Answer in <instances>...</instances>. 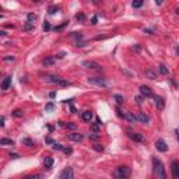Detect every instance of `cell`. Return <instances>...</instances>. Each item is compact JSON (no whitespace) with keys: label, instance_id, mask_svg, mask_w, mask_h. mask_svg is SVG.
I'll return each mask as SVG.
<instances>
[{"label":"cell","instance_id":"obj_1","mask_svg":"<svg viewBox=\"0 0 179 179\" xmlns=\"http://www.w3.org/2000/svg\"><path fill=\"white\" fill-rule=\"evenodd\" d=\"M153 162H154V168H155V174H157L158 179H166L165 166L161 162V160H158V158H153Z\"/></svg>","mask_w":179,"mask_h":179},{"label":"cell","instance_id":"obj_2","mask_svg":"<svg viewBox=\"0 0 179 179\" xmlns=\"http://www.w3.org/2000/svg\"><path fill=\"white\" fill-rule=\"evenodd\" d=\"M87 81L92 85H97V87H102V88H107L109 87V83L105 79H101V77H88Z\"/></svg>","mask_w":179,"mask_h":179},{"label":"cell","instance_id":"obj_3","mask_svg":"<svg viewBox=\"0 0 179 179\" xmlns=\"http://www.w3.org/2000/svg\"><path fill=\"white\" fill-rule=\"evenodd\" d=\"M129 175H130V168H129V166H126V165L118 166L116 171H115V176L119 178V179H122V178H127Z\"/></svg>","mask_w":179,"mask_h":179},{"label":"cell","instance_id":"obj_4","mask_svg":"<svg viewBox=\"0 0 179 179\" xmlns=\"http://www.w3.org/2000/svg\"><path fill=\"white\" fill-rule=\"evenodd\" d=\"M81 66L85 67V69H94V70H99L101 69V64L94 62V60H84V62L81 63Z\"/></svg>","mask_w":179,"mask_h":179},{"label":"cell","instance_id":"obj_5","mask_svg":"<svg viewBox=\"0 0 179 179\" xmlns=\"http://www.w3.org/2000/svg\"><path fill=\"white\" fill-rule=\"evenodd\" d=\"M171 174L174 179H179V161H172L171 164Z\"/></svg>","mask_w":179,"mask_h":179},{"label":"cell","instance_id":"obj_6","mask_svg":"<svg viewBox=\"0 0 179 179\" xmlns=\"http://www.w3.org/2000/svg\"><path fill=\"white\" fill-rule=\"evenodd\" d=\"M154 104H155L157 109H160V111H162V109L165 108V99L162 98V97H160V95L154 97Z\"/></svg>","mask_w":179,"mask_h":179},{"label":"cell","instance_id":"obj_7","mask_svg":"<svg viewBox=\"0 0 179 179\" xmlns=\"http://www.w3.org/2000/svg\"><path fill=\"white\" fill-rule=\"evenodd\" d=\"M155 147H157L158 151H161V153H165L166 150H168V146H166V143H165L162 139H160V140L155 141Z\"/></svg>","mask_w":179,"mask_h":179},{"label":"cell","instance_id":"obj_8","mask_svg":"<svg viewBox=\"0 0 179 179\" xmlns=\"http://www.w3.org/2000/svg\"><path fill=\"white\" fill-rule=\"evenodd\" d=\"M140 92H141V95H143V97H146V98H150V97H153L151 88L147 87V85H140Z\"/></svg>","mask_w":179,"mask_h":179},{"label":"cell","instance_id":"obj_9","mask_svg":"<svg viewBox=\"0 0 179 179\" xmlns=\"http://www.w3.org/2000/svg\"><path fill=\"white\" fill-rule=\"evenodd\" d=\"M130 139L134 141H139V143H144V136L141 133H130Z\"/></svg>","mask_w":179,"mask_h":179},{"label":"cell","instance_id":"obj_10","mask_svg":"<svg viewBox=\"0 0 179 179\" xmlns=\"http://www.w3.org/2000/svg\"><path fill=\"white\" fill-rule=\"evenodd\" d=\"M60 179H73V169L71 168H66L60 175Z\"/></svg>","mask_w":179,"mask_h":179},{"label":"cell","instance_id":"obj_11","mask_svg":"<svg viewBox=\"0 0 179 179\" xmlns=\"http://www.w3.org/2000/svg\"><path fill=\"white\" fill-rule=\"evenodd\" d=\"M67 139L71 140V141H83L84 136H83V134H80V133H71V134H69V136H67Z\"/></svg>","mask_w":179,"mask_h":179},{"label":"cell","instance_id":"obj_12","mask_svg":"<svg viewBox=\"0 0 179 179\" xmlns=\"http://www.w3.org/2000/svg\"><path fill=\"white\" fill-rule=\"evenodd\" d=\"M43 80L46 81V83H52V84H58L60 80V77H58V76H45L43 77Z\"/></svg>","mask_w":179,"mask_h":179},{"label":"cell","instance_id":"obj_13","mask_svg":"<svg viewBox=\"0 0 179 179\" xmlns=\"http://www.w3.org/2000/svg\"><path fill=\"white\" fill-rule=\"evenodd\" d=\"M55 63H56V56H48V58L42 62V64H43L45 67L52 66V64H55Z\"/></svg>","mask_w":179,"mask_h":179},{"label":"cell","instance_id":"obj_14","mask_svg":"<svg viewBox=\"0 0 179 179\" xmlns=\"http://www.w3.org/2000/svg\"><path fill=\"white\" fill-rule=\"evenodd\" d=\"M123 119H126L130 123H134V122H137V116H134L132 112H126V113H123Z\"/></svg>","mask_w":179,"mask_h":179},{"label":"cell","instance_id":"obj_15","mask_svg":"<svg viewBox=\"0 0 179 179\" xmlns=\"http://www.w3.org/2000/svg\"><path fill=\"white\" fill-rule=\"evenodd\" d=\"M137 120H139L140 123H148V122H150V116L146 115L144 112H140L139 115H137Z\"/></svg>","mask_w":179,"mask_h":179},{"label":"cell","instance_id":"obj_16","mask_svg":"<svg viewBox=\"0 0 179 179\" xmlns=\"http://www.w3.org/2000/svg\"><path fill=\"white\" fill-rule=\"evenodd\" d=\"M10 85H11V76H7L6 79L3 80V83H2V90H3V91H6V90L10 88Z\"/></svg>","mask_w":179,"mask_h":179},{"label":"cell","instance_id":"obj_17","mask_svg":"<svg viewBox=\"0 0 179 179\" xmlns=\"http://www.w3.org/2000/svg\"><path fill=\"white\" fill-rule=\"evenodd\" d=\"M43 165L45 168H52V165H53V158L52 157H45V161H43Z\"/></svg>","mask_w":179,"mask_h":179},{"label":"cell","instance_id":"obj_18","mask_svg":"<svg viewBox=\"0 0 179 179\" xmlns=\"http://www.w3.org/2000/svg\"><path fill=\"white\" fill-rule=\"evenodd\" d=\"M92 119V112L91 111H84L83 112V120L84 122H91Z\"/></svg>","mask_w":179,"mask_h":179},{"label":"cell","instance_id":"obj_19","mask_svg":"<svg viewBox=\"0 0 179 179\" xmlns=\"http://www.w3.org/2000/svg\"><path fill=\"white\" fill-rule=\"evenodd\" d=\"M146 76H147L150 80H155L157 79V73L153 71L151 69H147V70H146Z\"/></svg>","mask_w":179,"mask_h":179},{"label":"cell","instance_id":"obj_20","mask_svg":"<svg viewBox=\"0 0 179 179\" xmlns=\"http://www.w3.org/2000/svg\"><path fill=\"white\" fill-rule=\"evenodd\" d=\"M0 144H2V146H14V141L11 139H6V137H3V139L0 140Z\"/></svg>","mask_w":179,"mask_h":179},{"label":"cell","instance_id":"obj_21","mask_svg":"<svg viewBox=\"0 0 179 179\" xmlns=\"http://www.w3.org/2000/svg\"><path fill=\"white\" fill-rule=\"evenodd\" d=\"M88 137H90V140H94V141H97V140H99V139H101V134H99V133L92 132V133H90V134H88Z\"/></svg>","mask_w":179,"mask_h":179},{"label":"cell","instance_id":"obj_22","mask_svg":"<svg viewBox=\"0 0 179 179\" xmlns=\"http://www.w3.org/2000/svg\"><path fill=\"white\" fill-rule=\"evenodd\" d=\"M158 70H160V73H161V74H164V76H166V74H168V67H166L165 66V64H160V66H158Z\"/></svg>","mask_w":179,"mask_h":179},{"label":"cell","instance_id":"obj_23","mask_svg":"<svg viewBox=\"0 0 179 179\" xmlns=\"http://www.w3.org/2000/svg\"><path fill=\"white\" fill-rule=\"evenodd\" d=\"M23 30H24V31H27V32H28V31H32V30H34V24H32V23H28V21H27L25 24H24Z\"/></svg>","mask_w":179,"mask_h":179},{"label":"cell","instance_id":"obj_24","mask_svg":"<svg viewBox=\"0 0 179 179\" xmlns=\"http://www.w3.org/2000/svg\"><path fill=\"white\" fill-rule=\"evenodd\" d=\"M36 18H38V15L34 14V13H30V14L27 15V21L28 23H32V24H34V21H35Z\"/></svg>","mask_w":179,"mask_h":179},{"label":"cell","instance_id":"obj_25","mask_svg":"<svg viewBox=\"0 0 179 179\" xmlns=\"http://www.w3.org/2000/svg\"><path fill=\"white\" fill-rule=\"evenodd\" d=\"M67 24H69V21H63L62 24H60V25H58V27H55L53 30H55V31H62V30H63L64 27H67Z\"/></svg>","mask_w":179,"mask_h":179},{"label":"cell","instance_id":"obj_26","mask_svg":"<svg viewBox=\"0 0 179 179\" xmlns=\"http://www.w3.org/2000/svg\"><path fill=\"white\" fill-rule=\"evenodd\" d=\"M21 143H23V144H25V146H28V147H32V146H34V143H32V140H31V139H23V140H21Z\"/></svg>","mask_w":179,"mask_h":179},{"label":"cell","instance_id":"obj_27","mask_svg":"<svg viewBox=\"0 0 179 179\" xmlns=\"http://www.w3.org/2000/svg\"><path fill=\"white\" fill-rule=\"evenodd\" d=\"M25 179H43V176L41 174H35V175H30V176H27Z\"/></svg>","mask_w":179,"mask_h":179},{"label":"cell","instance_id":"obj_28","mask_svg":"<svg viewBox=\"0 0 179 179\" xmlns=\"http://www.w3.org/2000/svg\"><path fill=\"white\" fill-rule=\"evenodd\" d=\"M132 6L134 7V9H139V7L143 6V0H137V2H133Z\"/></svg>","mask_w":179,"mask_h":179},{"label":"cell","instance_id":"obj_29","mask_svg":"<svg viewBox=\"0 0 179 179\" xmlns=\"http://www.w3.org/2000/svg\"><path fill=\"white\" fill-rule=\"evenodd\" d=\"M113 98L116 99V102L119 104V105H122V104H123V101H125V99H123V97H122V95H119V94H116L115 97H113Z\"/></svg>","mask_w":179,"mask_h":179},{"label":"cell","instance_id":"obj_30","mask_svg":"<svg viewBox=\"0 0 179 179\" xmlns=\"http://www.w3.org/2000/svg\"><path fill=\"white\" fill-rule=\"evenodd\" d=\"M101 126H102V125L95 123V125H92V126H91V130H92V132H95V133H98V130L101 129Z\"/></svg>","mask_w":179,"mask_h":179},{"label":"cell","instance_id":"obj_31","mask_svg":"<svg viewBox=\"0 0 179 179\" xmlns=\"http://www.w3.org/2000/svg\"><path fill=\"white\" fill-rule=\"evenodd\" d=\"M13 116L14 118H21L23 116V111H21V109H15V111L13 112Z\"/></svg>","mask_w":179,"mask_h":179},{"label":"cell","instance_id":"obj_32","mask_svg":"<svg viewBox=\"0 0 179 179\" xmlns=\"http://www.w3.org/2000/svg\"><path fill=\"white\" fill-rule=\"evenodd\" d=\"M92 147H94V150H95V151H98V153H102L104 151V147L101 144H94Z\"/></svg>","mask_w":179,"mask_h":179},{"label":"cell","instance_id":"obj_33","mask_svg":"<svg viewBox=\"0 0 179 179\" xmlns=\"http://www.w3.org/2000/svg\"><path fill=\"white\" fill-rule=\"evenodd\" d=\"M76 18H77V21H80V23H84V21H85V15H84V14H81V13H80V14H77V15H76Z\"/></svg>","mask_w":179,"mask_h":179},{"label":"cell","instance_id":"obj_34","mask_svg":"<svg viewBox=\"0 0 179 179\" xmlns=\"http://www.w3.org/2000/svg\"><path fill=\"white\" fill-rule=\"evenodd\" d=\"M58 85H60V87H67V85H70V83H69V81H66V80H60L59 83H58Z\"/></svg>","mask_w":179,"mask_h":179},{"label":"cell","instance_id":"obj_35","mask_svg":"<svg viewBox=\"0 0 179 179\" xmlns=\"http://www.w3.org/2000/svg\"><path fill=\"white\" fill-rule=\"evenodd\" d=\"M70 36H71V38H76V39H83V35H81V34H77V32H71Z\"/></svg>","mask_w":179,"mask_h":179},{"label":"cell","instance_id":"obj_36","mask_svg":"<svg viewBox=\"0 0 179 179\" xmlns=\"http://www.w3.org/2000/svg\"><path fill=\"white\" fill-rule=\"evenodd\" d=\"M58 10H59L58 6H51V7H49V14H55Z\"/></svg>","mask_w":179,"mask_h":179},{"label":"cell","instance_id":"obj_37","mask_svg":"<svg viewBox=\"0 0 179 179\" xmlns=\"http://www.w3.org/2000/svg\"><path fill=\"white\" fill-rule=\"evenodd\" d=\"M53 108H55L53 102H49V104H46V107H45V111H52Z\"/></svg>","mask_w":179,"mask_h":179},{"label":"cell","instance_id":"obj_38","mask_svg":"<svg viewBox=\"0 0 179 179\" xmlns=\"http://www.w3.org/2000/svg\"><path fill=\"white\" fill-rule=\"evenodd\" d=\"M63 148H64V147H63L62 144H58V143L53 144V150H58V151H60V150H63Z\"/></svg>","mask_w":179,"mask_h":179},{"label":"cell","instance_id":"obj_39","mask_svg":"<svg viewBox=\"0 0 179 179\" xmlns=\"http://www.w3.org/2000/svg\"><path fill=\"white\" fill-rule=\"evenodd\" d=\"M14 59H15L14 56H4V58H3V60H4V62H10V60L13 62Z\"/></svg>","mask_w":179,"mask_h":179},{"label":"cell","instance_id":"obj_40","mask_svg":"<svg viewBox=\"0 0 179 179\" xmlns=\"http://www.w3.org/2000/svg\"><path fill=\"white\" fill-rule=\"evenodd\" d=\"M43 30H45V31H49V30H51V24L48 23V21H45V24H43Z\"/></svg>","mask_w":179,"mask_h":179},{"label":"cell","instance_id":"obj_41","mask_svg":"<svg viewBox=\"0 0 179 179\" xmlns=\"http://www.w3.org/2000/svg\"><path fill=\"white\" fill-rule=\"evenodd\" d=\"M77 127V125L76 123H67V129H70V130H74Z\"/></svg>","mask_w":179,"mask_h":179},{"label":"cell","instance_id":"obj_42","mask_svg":"<svg viewBox=\"0 0 179 179\" xmlns=\"http://www.w3.org/2000/svg\"><path fill=\"white\" fill-rule=\"evenodd\" d=\"M134 101H136L139 105H141V102H143V98H141V97H136V98H134Z\"/></svg>","mask_w":179,"mask_h":179},{"label":"cell","instance_id":"obj_43","mask_svg":"<svg viewBox=\"0 0 179 179\" xmlns=\"http://www.w3.org/2000/svg\"><path fill=\"white\" fill-rule=\"evenodd\" d=\"M10 157L13 158V160H17V158H20V155H18L17 153H13V154H10Z\"/></svg>","mask_w":179,"mask_h":179},{"label":"cell","instance_id":"obj_44","mask_svg":"<svg viewBox=\"0 0 179 179\" xmlns=\"http://www.w3.org/2000/svg\"><path fill=\"white\" fill-rule=\"evenodd\" d=\"M97 21H98V17H97V15H94V17L91 18V24H97Z\"/></svg>","mask_w":179,"mask_h":179},{"label":"cell","instance_id":"obj_45","mask_svg":"<svg viewBox=\"0 0 179 179\" xmlns=\"http://www.w3.org/2000/svg\"><path fill=\"white\" fill-rule=\"evenodd\" d=\"M116 112H118V115H119L120 118H123V112H122V111H120L119 108H116Z\"/></svg>","mask_w":179,"mask_h":179},{"label":"cell","instance_id":"obj_46","mask_svg":"<svg viewBox=\"0 0 179 179\" xmlns=\"http://www.w3.org/2000/svg\"><path fill=\"white\" fill-rule=\"evenodd\" d=\"M63 151L66 153V154H71V148H66V147H64V148H63Z\"/></svg>","mask_w":179,"mask_h":179},{"label":"cell","instance_id":"obj_47","mask_svg":"<svg viewBox=\"0 0 179 179\" xmlns=\"http://www.w3.org/2000/svg\"><path fill=\"white\" fill-rule=\"evenodd\" d=\"M49 97H51L52 99H53L55 97H56V92H55V91H52V92H49Z\"/></svg>","mask_w":179,"mask_h":179},{"label":"cell","instance_id":"obj_48","mask_svg":"<svg viewBox=\"0 0 179 179\" xmlns=\"http://www.w3.org/2000/svg\"><path fill=\"white\" fill-rule=\"evenodd\" d=\"M46 143H49V144H55V143H53V140H52L51 137H48V139H46Z\"/></svg>","mask_w":179,"mask_h":179},{"label":"cell","instance_id":"obj_49","mask_svg":"<svg viewBox=\"0 0 179 179\" xmlns=\"http://www.w3.org/2000/svg\"><path fill=\"white\" fill-rule=\"evenodd\" d=\"M64 55H66L64 52H62V53H59V55H58V59H62V58H64Z\"/></svg>","mask_w":179,"mask_h":179},{"label":"cell","instance_id":"obj_50","mask_svg":"<svg viewBox=\"0 0 179 179\" xmlns=\"http://www.w3.org/2000/svg\"><path fill=\"white\" fill-rule=\"evenodd\" d=\"M70 111H71L73 113H76V112H77V111H76V108L73 107V105H70Z\"/></svg>","mask_w":179,"mask_h":179},{"label":"cell","instance_id":"obj_51","mask_svg":"<svg viewBox=\"0 0 179 179\" xmlns=\"http://www.w3.org/2000/svg\"><path fill=\"white\" fill-rule=\"evenodd\" d=\"M134 51H136V52H140V46H139V45H136V46H134Z\"/></svg>","mask_w":179,"mask_h":179},{"label":"cell","instance_id":"obj_52","mask_svg":"<svg viewBox=\"0 0 179 179\" xmlns=\"http://www.w3.org/2000/svg\"><path fill=\"white\" fill-rule=\"evenodd\" d=\"M0 126H2V127L4 126V116H2V123H0Z\"/></svg>","mask_w":179,"mask_h":179},{"label":"cell","instance_id":"obj_53","mask_svg":"<svg viewBox=\"0 0 179 179\" xmlns=\"http://www.w3.org/2000/svg\"><path fill=\"white\" fill-rule=\"evenodd\" d=\"M0 35H2V36H6L7 34H6V31H0Z\"/></svg>","mask_w":179,"mask_h":179},{"label":"cell","instance_id":"obj_54","mask_svg":"<svg viewBox=\"0 0 179 179\" xmlns=\"http://www.w3.org/2000/svg\"><path fill=\"white\" fill-rule=\"evenodd\" d=\"M176 134H178V140H179V130H176Z\"/></svg>","mask_w":179,"mask_h":179},{"label":"cell","instance_id":"obj_55","mask_svg":"<svg viewBox=\"0 0 179 179\" xmlns=\"http://www.w3.org/2000/svg\"><path fill=\"white\" fill-rule=\"evenodd\" d=\"M176 14H179V9H176Z\"/></svg>","mask_w":179,"mask_h":179},{"label":"cell","instance_id":"obj_56","mask_svg":"<svg viewBox=\"0 0 179 179\" xmlns=\"http://www.w3.org/2000/svg\"><path fill=\"white\" fill-rule=\"evenodd\" d=\"M178 55H179V45H178Z\"/></svg>","mask_w":179,"mask_h":179},{"label":"cell","instance_id":"obj_57","mask_svg":"<svg viewBox=\"0 0 179 179\" xmlns=\"http://www.w3.org/2000/svg\"><path fill=\"white\" fill-rule=\"evenodd\" d=\"M122 179H127V178H122Z\"/></svg>","mask_w":179,"mask_h":179}]
</instances>
